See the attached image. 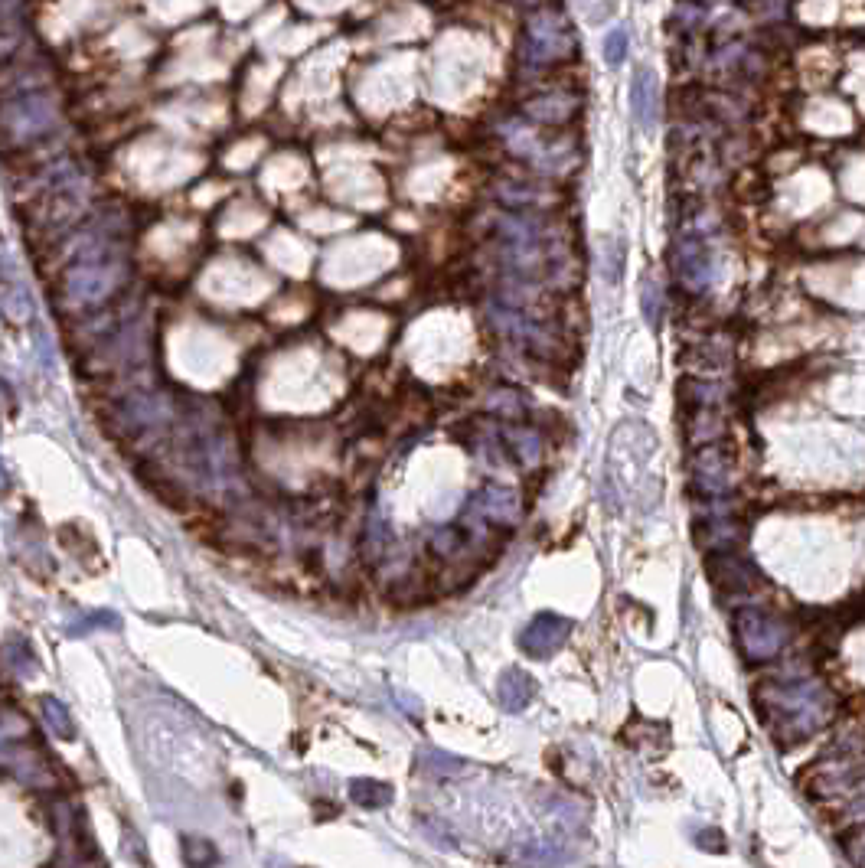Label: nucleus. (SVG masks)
Returning a JSON list of instances; mask_svg holds the SVG:
<instances>
[{
	"label": "nucleus",
	"mask_w": 865,
	"mask_h": 868,
	"mask_svg": "<svg viewBox=\"0 0 865 868\" xmlns=\"http://www.w3.org/2000/svg\"><path fill=\"white\" fill-rule=\"evenodd\" d=\"M755 702L764 728L781 748L820 735L836 718V696L820 679H764Z\"/></svg>",
	"instance_id": "nucleus-1"
},
{
	"label": "nucleus",
	"mask_w": 865,
	"mask_h": 868,
	"mask_svg": "<svg viewBox=\"0 0 865 868\" xmlns=\"http://www.w3.org/2000/svg\"><path fill=\"white\" fill-rule=\"evenodd\" d=\"M790 630L781 617L764 607H741L735 611V643L748 663H771L784 653Z\"/></svg>",
	"instance_id": "nucleus-2"
},
{
	"label": "nucleus",
	"mask_w": 865,
	"mask_h": 868,
	"mask_svg": "<svg viewBox=\"0 0 865 868\" xmlns=\"http://www.w3.org/2000/svg\"><path fill=\"white\" fill-rule=\"evenodd\" d=\"M523 59L526 66H552V62H562L575 53V36L568 20L559 10H539L536 17L526 20V33H523Z\"/></svg>",
	"instance_id": "nucleus-3"
},
{
	"label": "nucleus",
	"mask_w": 865,
	"mask_h": 868,
	"mask_svg": "<svg viewBox=\"0 0 865 868\" xmlns=\"http://www.w3.org/2000/svg\"><path fill=\"white\" fill-rule=\"evenodd\" d=\"M673 271L676 281L683 284L689 294H702L712 284V271H715V255L706 235L699 232H683L676 242L673 252Z\"/></svg>",
	"instance_id": "nucleus-4"
},
{
	"label": "nucleus",
	"mask_w": 865,
	"mask_h": 868,
	"mask_svg": "<svg viewBox=\"0 0 865 868\" xmlns=\"http://www.w3.org/2000/svg\"><path fill=\"white\" fill-rule=\"evenodd\" d=\"M568 637H572V620L555 611H542L519 630L516 643L529 660H549L565 647Z\"/></svg>",
	"instance_id": "nucleus-5"
},
{
	"label": "nucleus",
	"mask_w": 865,
	"mask_h": 868,
	"mask_svg": "<svg viewBox=\"0 0 865 868\" xmlns=\"http://www.w3.org/2000/svg\"><path fill=\"white\" fill-rule=\"evenodd\" d=\"M706 568H709V581L722 594H748L758 585L755 565L748 562L745 555L738 552V545H722V549H712L706 555Z\"/></svg>",
	"instance_id": "nucleus-6"
},
{
	"label": "nucleus",
	"mask_w": 865,
	"mask_h": 868,
	"mask_svg": "<svg viewBox=\"0 0 865 868\" xmlns=\"http://www.w3.org/2000/svg\"><path fill=\"white\" fill-rule=\"evenodd\" d=\"M692 496L709 503H719L728 496V464L719 444L692 451Z\"/></svg>",
	"instance_id": "nucleus-7"
},
{
	"label": "nucleus",
	"mask_w": 865,
	"mask_h": 868,
	"mask_svg": "<svg viewBox=\"0 0 865 868\" xmlns=\"http://www.w3.org/2000/svg\"><path fill=\"white\" fill-rule=\"evenodd\" d=\"M0 124H4V131L17 134V138L43 134L53 124V102L43 95H23L17 102L0 108Z\"/></svg>",
	"instance_id": "nucleus-8"
},
{
	"label": "nucleus",
	"mask_w": 865,
	"mask_h": 868,
	"mask_svg": "<svg viewBox=\"0 0 865 868\" xmlns=\"http://www.w3.org/2000/svg\"><path fill=\"white\" fill-rule=\"evenodd\" d=\"M471 513L484 519L487 526H506V529H513V526L519 523V516H523V503H519L516 490L484 487L480 493H474Z\"/></svg>",
	"instance_id": "nucleus-9"
},
{
	"label": "nucleus",
	"mask_w": 865,
	"mask_h": 868,
	"mask_svg": "<svg viewBox=\"0 0 865 868\" xmlns=\"http://www.w3.org/2000/svg\"><path fill=\"white\" fill-rule=\"evenodd\" d=\"M115 288H118V271L108 262H102V265H79L76 271H72L66 294L76 304H95V301H102V297H108Z\"/></svg>",
	"instance_id": "nucleus-10"
},
{
	"label": "nucleus",
	"mask_w": 865,
	"mask_h": 868,
	"mask_svg": "<svg viewBox=\"0 0 865 868\" xmlns=\"http://www.w3.org/2000/svg\"><path fill=\"white\" fill-rule=\"evenodd\" d=\"M630 115L640 124V131L653 134L660 121V85L650 69H637L634 82H630Z\"/></svg>",
	"instance_id": "nucleus-11"
},
{
	"label": "nucleus",
	"mask_w": 865,
	"mask_h": 868,
	"mask_svg": "<svg viewBox=\"0 0 865 868\" xmlns=\"http://www.w3.org/2000/svg\"><path fill=\"white\" fill-rule=\"evenodd\" d=\"M500 451L519 467H536L542 457V434L526 425H506L500 431Z\"/></svg>",
	"instance_id": "nucleus-12"
},
{
	"label": "nucleus",
	"mask_w": 865,
	"mask_h": 868,
	"mask_svg": "<svg viewBox=\"0 0 865 868\" xmlns=\"http://www.w3.org/2000/svg\"><path fill=\"white\" fill-rule=\"evenodd\" d=\"M497 699H500V705L506 712H523L529 702L536 699V679L529 676V673H523V669H506V673L500 676V682H497Z\"/></svg>",
	"instance_id": "nucleus-13"
},
{
	"label": "nucleus",
	"mask_w": 865,
	"mask_h": 868,
	"mask_svg": "<svg viewBox=\"0 0 865 868\" xmlns=\"http://www.w3.org/2000/svg\"><path fill=\"white\" fill-rule=\"evenodd\" d=\"M575 111H578V98L565 95V92L542 95V98H533V102L526 105V115L542 121V124H565Z\"/></svg>",
	"instance_id": "nucleus-14"
},
{
	"label": "nucleus",
	"mask_w": 865,
	"mask_h": 868,
	"mask_svg": "<svg viewBox=\"0 0 865 868\" xmlns=\"http://www.w3.org/2000/svg\"><path fill=\"white\" fill-rule=\"evenodd\" d=\"M350 800L363 810H382V806L392 803V787L373 777H356L350 784Z\"/></svg>",
	"instance_id": "nucleus-15"
},
{
	"label": "nucleus",
	"mask_w": 865,
	"mask_h": 868,
	"mask_svg": "<svg viewBox=\"0 0 865 868\" xmlns=\"http://www.w3.org/2000/svg\"><path fill=\"white\" fill-rule=\"evenodd\" d=\"M180 859L187 868H216L219 849L213 839L206 836H183L180 839Z\"/></svg>",
	"instance_id": "nucleus-16"
},
{
	"label": "nucleus",
	"mask_w": 865,
	"mask_h": 868,
	"mask_svg": "<svg viewBox=\"0 0 865 868\" xmlns=\"http://www.w3.org/2000/svg\"><path fill=\"white\" fill-rule=\"evenodd\" d=\"M43 705V722H46V728H49V735H56L59 741H72L76 738V722H72V715H69V709L59 699H43L40 702Z\"/></svg>",
	"instance_id": "nucleus-17"
},
{
	"label": "nucleus",
	"mask_w": 865,
	"mask_h": 868,
	"mask_svg": "<svg viewBox=\"0 0 865 868\" xmlns=\"http://www.w3.org/2000/svg\"><path fill=\"white\" fill-rule=\"evenodd\" d=\"M640 310H644V320L650 330H660L663 324V310H666V297H663V288L657 278H644V284H640Z\"/></svg>",
	"instance_id": "nucleus-18"
},
{
	"label": "nucleus",
	"mask_w": 865,
	"mask_h": 868,
	"mask_svg": "<svg viewBox=\"0 0 865 868\" xmlns=\"http://www.w3.org/2000/svg\"><path fill=\"white\" fill-rule=\"evenodd\" d=\"M624 242L621 239H601V275L608 284H621L624 278Z\"/></svg>",
	"instance_id": "nucleus-19"
},
{
	"label": "nucleus",
	"mask_w": 865,
	"mask_h": 868,
	"mask_svg": "<svg viewBox=\"0 0 865 868\" xmlns=\"http://www.w3.org/2000/svg\"><path fill=\"white\" fill-rule=\"evenodd\" d=\"M627 46H630L627 30L614 27V30L608 33V40H604V62H608L611 69H617V66H621V62L627 59Z\"/></svg>",
	"instance_id": "nucleus-20"
},
{
	"label": "nucleus",
	"mask_w": 865,
	"mask_h": 868,
	"mask_svg": "<svg viewBox=\"0 0 865 868\" xmlns=\"http://www.w3.org/2000/svg\"><path fill=\"white\" fill-rule=\"evenodd\" d=\"M422 767H425V771H431V774H457L464 764L457 761L454 754H444V751L428 748V751H422Z\"/></svg>",
	"instance_id": "nucleus-21"
},
{
	"label": "nucleus",
	"mask_w": 865,
	"mask_h": 868,
	"mask_svg": "<svg viewBox=\"0 0 865 868\" xmlns=\"http://www.w3.org/2000/svg\"><path fill=\"white\" fill-rule=\"evenodd\" d=\"M95 627H111L115 630L118 627V617L111 614V611H92V614H85V617H79V620H72V627H69V634L72 637H82V634H89V630H95Z\"/></svg>",
	"instance_id": "nucleus-22"
},
{
	"label": "nucleus",
	"mask_w": 865,
	"mask_h": 868,
	"mask_svg": "<svg viewBox=\"0 0 865 868\" xmlns=\"http://www.w3.org/2000/svg\"><path fill=\"white\" fill-rule=\"evenodd\" d=\"M0 307H4V314H10L14 320H23V317H30V297L23 294L20 288H14V291H7V297L4 301H0Z\"/></svg>",
	"instance_id": "nucleus-23"
},
{
	"label": "nucleus",
	"mask_w": 865,
	"mask_h": 868,
	"mask_svg": "<svg viewBox=\"0 0 865 868\" xmlns=\"http://www.w3.org/2000/svg\"><path fill=\"white\" fill-rule=\"evenodd\" d=\"M10 663H14L20 673H33V669H36V656L30 653L27 643H10Z\"/></svg>",
	"instance_id": "nucleus-24"
},
{
	"label": "nucleus",
	"mask_w": 865,
	"mask_h": 868,
	"mask_svg": "<svg viewBox=\"0 0 865 868\" xmlns=\"http://www.w3.org/2000/svg\"><path fill=\"white\" fill-rule=\"evenodd\" d=\"M696 846L699 849H712V852H725V839H722V833L719 829H702L699 833V839H696Z\"/></svg>",
	"instance_id": "nucleus-25"
},
{
	"label": "nucleus",
	"mask_w": 865,
	"mask_h": 868,
	"mask_svg": "<svg viewBox=\"0 0 865 868\" xmlns=\"http://www.w3.org/2000/svg\"><path fill=\"white\" fill-rule=\"evenodd\" d=\"M852 859H856L859 868H865V829H862V836H859L856 846H852Z\"/></svg>",
	"instance_id": "nucleus-26"
},
{
	"label": "nucleus",
	"mask_w": 865,
	"mask_h": 868,
	"mask_svg": "<svg viewBox=\"0 0 865 868\" xmlns=\"http://www.w3.org/2000/svg\"><path fill=\"white\" fill-rule=\"evenodd\" d=\"M10 487V477H7V470H4V464H0V493H4Z\"/></svg>",
	"instance_id": "nucleus-27"
}]
</instances>
